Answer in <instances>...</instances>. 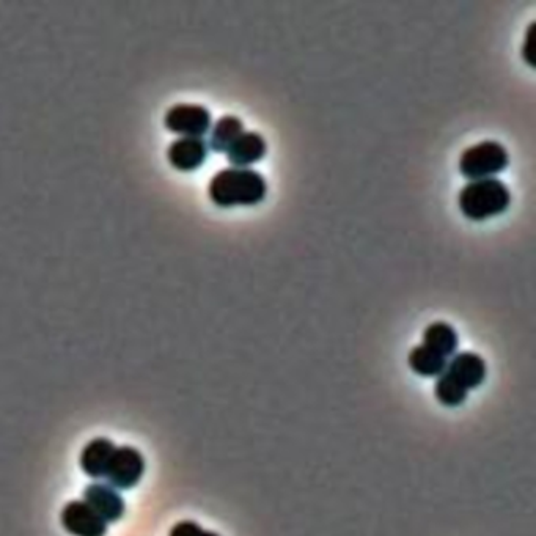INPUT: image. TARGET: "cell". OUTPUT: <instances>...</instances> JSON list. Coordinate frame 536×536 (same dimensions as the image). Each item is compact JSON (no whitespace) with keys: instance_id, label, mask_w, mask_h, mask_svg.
<instances>
[{"instance_id":"cell-3","label":"cell","mask_w":536,"mask_h":536,"mask_svg":"<svg viewBox=\"0 0 536 536\" xmlns=\"http://www.w3.org/2000/svg\"><path fill=\"white\" fill-rule=\"evenodd\" d=\"M510 156L496 140H485L464 150L459 159V172L467 180L477 181L492 178L507 169Z\"/></svg>"},{"instance_id":"cell-5","label":"cell","mask_w":536,"mask_h":536,"mask_svg":"<svg viewBox=\"0 0 536 536\" xmlns=\"http://www.w3.org/2000/svg\"><path fill=\"white\" fill-rule=\"evenodd\" d=\"M164 123L172 133L202 139L210 131L213 120L210 111L200 104H175L167 111Z\"/></svg>"},{"instance_id":"cell-2","label":"cell","mask_w":536,"mask_h":536,"mask_svg":"<svg viewBox=\"0 0 536 536\" xmlns=\"http://www.w3.org/2000/svg\"><path fill=\"white\" fill-rule=\"evenodd\" d=\"M510 203V189L497 178L470 181L458 195L459 210L470 221L499 216L508 210Z\"/></svg>"},{"instance_id":"cell-12","label":"cell","mask_w":536,"mask_h":536,"mask_svg":"<svg viewBox=\"0 0 536 536\" xmlns=\"http://www.w3.org/2000/svg\"><path fill=\"white\" fill-rule=\"evenodd\" d=\"M458 345L459 338L455 327L444 323V321L430 324L423 332V346L430 348L431 351L445 357V359L455 356Z\"/></svg>"},{"instance_id":"cell-16","label":"cell","mask_w":536,"mask_h":536,"mask_svg":"<svg viewBox=\"0 0 536 536\" xmlns=\"http://www.w3.org/2000/svg\"><path fill=\"white\" fill-rule=\"evenodd\" d=\"M169 536H221L216 532H210L200 527L197 522L194 521H181L178 524L173 525L170 530Z\"/></svg>"},{"instance_id":"cell-6","label":"cell","mask_w":536,"mask_h":536,"mask_svg":"<svg viewBox=\"0 0 536 536\" xmlns=\"http://www.w3.org/2000/svg\"><path fill=\"white\" fill-rule=\"evenodd\" d=\"M63 529L73 536H106L107 524L84 502L71 500L60 514Z\"/></svg>"},{"instance_id":"cell-8","label":"cell","mask_w":536,"mask_h":536,"mask_svg":"<svg viewBox=\"0 0 536 536\" xmlns=\"http://www.w3.org/2000/svg\"><path fill=\"white\" fill-rule=\"evenodd\" d=\"M445 373L452 376L469 392V390L478 389L485 382L488 367L483 357L472 351H464L453 356L445 368Z\"/></svg>"},{"instance_id":"cell-14","label":"cell","mask_w":536,"mask_h":536,"mask_svg":"<svg viewBox=\"0 0 536 536\" xmlns=\"http://www.w3.org/2000/svg\"><path fill=\"white\" fill-rule=\"evenodd\" d=\"M243 133L244 123L235 115H225L211 129L210 148L216 153H227L230 145Z\"/></svg>"},{"instance_id":"cell-10","label":"cell","mask_w":536,"mask_h":536,"mask_svg":"<svg viewBox=\"0 0 536 536\" xmlns=\"http://www.w3.org/2000/svg\"><path fill=\"white\" fill-rule=\"evenodd\" d=\"M266 150H268V145H266V140L263 139V136L250 131V133L241 134L230 145L227 150V159L236 169H247L255 162L265 158Z\"/></svg>"},{"instance_id":"cell-13","label":"cell","mask_w":536,"mask_h":536,"mask_svg":"<svg viewBox=\"0 0 536 536\" xmlns=\"http://www.w3.org/2000/svg\"><path fill=\"white\" fill-rule=\"evenodd\" d=\"M408 364L415 375L423 378H439L447 368L448 359L439 356L426 346H415L409 353Z\"/></svg>"},{"instance_id":"cell-17","label":"cell","mask_w":536,"mask_h":536,"mask_svg":"<svg viewBox=\"0 0 536 536\" xmlns=\"http://www.w3.org/2000/svg\"><path fill=\"white\" fill-rule=\"evenodd\" d=\"M533 29H535V23L530 24L529 34H527V45L524 46V49H522V56L525 57V60L530 63L533 67V59H532V34Z\"/></svg>"},{"instance_id":"cell-15","label":"cell","mask_w":536,"mask_h":536,"mask_svg":"<svg viewBox=\"0 0 536 536\" xmlns=\"http://www.w3.org/2000/svg\"><path fill=\"white\" fill-rule=\"evenodd\" d=\"M467 390L455 381L452 376L442 373L434 386V395L442 406L458 408L467 400Z\"/></svg>"},{"instance_id":"cell-11","label":"cell","mask_w":536,"mask_h":536,"mask_svg":"<svg viewBox=\"0 0 536 536\" xmlns=\"http://www.w3.org/2000/svg\"><path fill=\"white\" fill-rule=\"evenodd\" d=\"M115 444L107 437H96L85 445L81 453V467L87 477L100 480L106 477L107 467L111 464Z\"/></svg>"},{"instance_id":"cell-7","label":"cell","mask_w":536,"mask_h":536,"mask_svg":"<svg viewBox=\"0 0 536 536\" xmlns=\"http://www.w3.org/2000/svg\"><path fill=\"white\" fill-rule=\"evenodd\" d=\"M84 502L95 511L106 524L120 521L125 516L126 503L122 494L106 483H92L84 491Z\"/></svg>"},{"instance_id":"cell-4","label":"cell","mask_w":536,"mask_h":536,"mask_svg":"<svg viewBox=\"0 0 536 536\" xmlns=\"http://www.w3.org/2000/svg\"><path fill=\"white\" fill-rule=\"evenodd\" d=\"M145 474V459L137 448L123 445L115 448L111 464L107 467V485L117 491H128L139 485Z\"/></svg>"},{"instance_id":"cell-1","label":"cell","mask_w":536,"mask_h":536,"mask_svg":"<svg viewBox=\"0 0 536 536\" xmlns=\"http://www.w3.org/2000/svg\"><path fill=\"white\" fill-rule=\"evenodd\" d=\"M266 192L268 184L260 173L236 167L217 172L208 186L210 199L221 208L257 205L265 200Z\"/></svg>"},{"instance_id":"cell-9","label":"cell","mask_w":536,"mask_h":536,"mask_svg":"<svg viewBox=\"0 0 536 536\" xmlns=\"http://www.w3.org/2000/svg\"><path fill=\"white\" fill-rule=\"evenodd\" d=\"M206 156H208V145L200 137H180L173 140L167 150L172 167L181 172H192L203 166Z\"/></svg>"}]
</instances>
